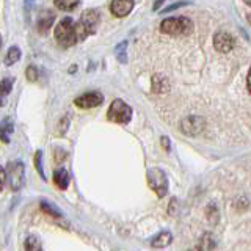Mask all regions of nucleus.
Returning a JSON list of instances; mask_svg holds the SVG:
<instances>
[{"label": "nucleus", "mask_w": 251, "mask_h": 251, "mask_svg": "<svg viewBox=\"0 0 251 251\" xmlns=\"http://www.w3.org/2000/svg\"><path fill=\"white\" fill-rule=\"evenodd\" d=\"M85 33L80 27V24H77L74 19L65 18L58 22V25L55 27V39L60 47H71L77 44L78 41L85 39Z\"/></svg>", "instance_id": "nucleus-1"}, {"label": "nucleus", "mask_w": 251, "mask_h": 251, "mask_svg": "<svg viewBox=\"0 0 251 251\" xmlns=\"http://www.w3.org/2000/svg\"><path fill=\"white\" fill-rule=\"evenodd\" d=\"M192 30V21L184 16H179V18H168L160 24V31L165 35H171V36H179V35H185Z\"/></svg>", "instance_id": "nucleus-2"}, {"label": "nucleus", "mask_w": 251, "mask_h": 251, "mask_svg": "<svg viewBox=\"0 0 251 251\" xmlns=\"http://www.w3.org/2000/svg\"><path fill=\"white\" fill-rule=\"evenodd\" d=\"M6 180L13 192H19L25 182V167L21 160H11L6 167Z\"/></svg>", "instance_id": "nucleus-3"}, {"label": "nucleus", "mask_w": 251, "mask_h": 251, "mask_svg": "<svg viewBox=\"0 0 251 251\" xmlns=\"http://www.w3.org/2000/svg\"><path fill=\"white\" fill-rule=\"evenodd\" d=\"M107 116L110 121L118 124H127L132 118V108L123 99H115L108 107Z\"/></svg>", "instance_id": "nucleus-4"}, {"label": "nucleus", "mask_w": 251, "mask_h": 251, "mask_svg": "<svg viewBox=\"0 0 251 251\" xmlns=\"http://www.w3.org/2000/svg\"><path fill=\"white\" fill-rule=\"evenodd\" d=\"M148 184L152 190L157 193V196H165L168 192V179L167 175L160 168H151L148 170Z\"/></svg>", "instance_id": "nucleus-5"}, {"label": "nucleus", "mask_w": 251, "mask_h": 251, "mask_svg": "<svg viewBox=\"0 0 251 251\" xmlns=\"http://www.w3.org/2000/svg\"><path fill=\"white\" fill-rule=\"evenodd\" d=\"M99 13L96 10H85L82 13V18H80V27L83 30V33L85 36H88V35H93L94 31L98 30V25H99Z\"/></svg>", "instance_id": "nucleus-6"}, {"label": "nucleus", "mask_w": 251, "mask_h": 251, "mask_svg": "<svg viewBox=\"0 0 251 251\" xmlns=\"http://www.w3.org/2000/svg\"><path fill=\"white\" fill-rule=\"evenodd\" d=\"M102 102H104V96H102V93L90 91V93H85V94H82V96L75 98L74 104L78 108H94V107H99Z\"/></svg>", "instance_id": "nucleus-7"}, {"label": "nucleus", "mask_w": 251, "mask_h": 251, "mask_svg": "<svg viewBox=\"0 0 251 251\" xmlns=\"http://www.w3.org/2000/svg\"><path fill=\"white\" fill-rule=\"evenodd\" d=\"M234 38L229 35V33H226V31H218V33L215 35L214 38V46H215V49L218 52H222V53H227V52H231L234 49Z\"/></svg>", "instance_id": "nucleus-8"}, {"label": "nucleus", "mask_w": 251, "mask_h": 251, "mask_svg": "<svg viewBox=\"0 0 251 251\" xmlns=\"http://www.w3.org/2000/svg\"><path fill=\"white\" fill-rule=\"evenodd\" d=\"M55 21V13L53 11H49V10H44L39 13L38 16V22H36V28L39 33H46L47 30L50 28V25Z\"/></svg>", "instance_id": "nucleus-9"}, {"label": "nucleus", "mask_w": 251, "mask_h": 251, "mask_svg": "<svg viewBox=\"0 0 251 251\" xmlns=\"http://www.w3.org/2000/svg\"><path fill=\"white\" fill-rule=\"evenodd\" d=\"M133 8V2H124V0H115L110 3V11L113 13L116 18H124L127 16Z\"/></svg>", "instance_id": "nucleus-10"}, {"label": "nucleus", "mask_w": 251, "mask_h": 251, "mask_svg": "<svg viewBox=\"0 0 251 251\" xmlns=\"http://www.w3.org/2000/svg\"><path fill=\"white\" fill-rule=\"evenodd\" d=\"M14 132V124L10 118H5L3 121H0V140L3 143H10V137Z\"/></svg>", "instance_id": "nucleus-11"}, {"label": "nucleus", "mask_w": 251, "mask_h": 251, "mask_svg": "<svg viewBox=\"0 0 251 251\" xmlns=\"http://www.w3.org/2000/svg\"><path fill=\"white\" fill-rule=\"evenodd\" d=\"M171 240H173L171 232H170V231H162V232H159V234H157L155 237L152 239L151 245H152L154 248H165L167 245H170Z\"/></svg>", "instance_id": "nucleus-12"}, {"label": "nucleus", "mask_w": 251, "mask_h": 251, "mask_svg": "<svg viewBox=\"0 0 251 251\" xmlns=\"http://www.w3.org/2000/svg\"><path fill=\"white\" fill-rule=\"evenodd\" d=\"M53 184L57 185L60 190H65L69 185V175L66 170H57L53 173Z\"/></svg>", "instance_id": "nucleus-13"}, {"label": "nucleus", "mask_w": 251, "mask_h": 251, "mask_svg": "<svg viewBox=\"0 0 251 251\" xmlns=\"http://www.w3.org/2000/svg\"><path fill=\"white\" fill-rule=\"evenodd\" d=\"M21 49L18 46H13V47H10V50H8V53H6V57H5V65L6 66H13L14 63H18L19 60H21Z\"/></svg>", "instance_id": "nucleus-14"}, {"label": "nucleus", "mask_w": 251, "mask_h": 251, "mask_svg": "<svg viewBox=\"0 0 251 251\" xmlns=\"http://www.w3.org/2000/svg\"><path fill=\"white\" fill-rule=\"evenodd\" d=\"M41 210L44 212L46 215H49V217H53V218H63L61 210L55 207L53 204L47 202V201H41Z\"/></svg>", "instance_id": "nucleus-15"}, {"label": "nucleus", "mask_w": 251, "mask_h": 251, "mask_svg": "<svg viewBox=\"0 0 251 251\" xmlns=\"http://www.w3.org/2000/svg\"><path fill=\"white\" fill-rule=\"evenodd\" d=\"M24 247H25V251H43L41 242H39L35 235H28L25 239V243H24Z\"/></svg>", "instance_id": "nucleus-16"}, {"label": "nucleus", "mask_w": 251, "mask_h": 251, "mask_svg": "<svg viewBox=\"0 0 251 251\" xmlns=\"http://www.w3.org/2000/svg\"><path fill=\"white\" fill-rule=\"evenodd\" d=\"M13 83H14V78L11 77H6L3 80H0V96L5 98L6 94H10V91L13 90Z\"/></svg>", "instance_id": "nucleus-17"}, {"label": "nucleus", "mask_w": 251, "mask_h": 251, "mask_svg": "<svg viewBox=\"0 0 251 251\" xmlns=\"http://www.w3.org/2000/svg\"><path fill=\"white\" fill-rule=\"evenodd\" d=\"M80 5L78 2H65V0H57L55 2V6L58 8V10H63V11H73V10H75V8Z\"/></svg>", "instance_id": "nucleus-18"}, {"label": "nucleus", "mask_w": 251, "mask_h": 251, "mask_svg": "<svg viewBox=\"0 0 251 251\" xmlns=\"http://www.w3.org/2000/svg\"><path fill=\"white\" fill-rule=\"evenodd\" d=\"M126 47H127V43H121V44H118L116 46V49H115V53H116V58L120 60V63H126L127 61V57H126Z\"/></svg>", "instance_id": "nucleus-19"}, {"label": "nucleus", "mask_w": 251, "mask_h": 251, "mask_svg": "<svg viewBox=\"0 0 251 251\" xmlns=\"http://www.w3.org/2000/svg\"><path fill=\"white\" fill-rule=\"evenodd\" d=\"M35 167H36V170L39 173V176L46 180V175H44V170H43V151H36V154H35Z\"/></svg>", "instance_id": "nucleus-20"}, {"label": "nucleus", "mask_w": 251, "mask_h": 251, "mask_svg": "<svg viewBox=\"0 0 251 251\" xmlns=\"http://www.w3.org/2000/svg\"><path fill=\"white\" fill-rule=\"evenodd\" d=\"M25 75H27V78L30 82H36L38 80V69L35 66H28Z\"/></svg>", "instance_id": "nucleus-21"}, {"label": "nucleus", "mask_w": 251, "mask_h": 251, "mask_svg": "<svg viewBox=\"0 0 251 251\" xmlns=\"http://www.w3.org/2000/svg\"><path fill=\"white\" fill-rule=\"evenodd\" d=\"M5 182H6V171L0 167V192L3 190V185H5Z\"/></svg>", "instance_id": "nucleus-22"}, {"label": "nucleus", "mask_w": 251, "mask_h": 251, "mask_svg": "<svg viewBox=\"0 0 251 251\" xmlns=\"http://www.w3.org/2000/svg\"><path fill=\"white\" fill-rule=\"evenodd\" d=\"M247 88H248V93L251 94V68L248 71V77H247Z\"/></svg>", "instance_id": "nucleus-23"}, {"label": "nucleus", "mask_w": 251, "mask_h": 251, "mask_svg": "<svg viewBox=\"0 0 251 251\" xmlns=\"http://www.w3.org/2000/svg\"><path fill=\"white\" fill-rule=\"evenodd\" d=\"M162 145L165 149H170V140L167 137H162Z\"/></svg>", "instance_id": "nucleus-24"}, {"label": "nucleus", "mask_w": 251, "mask_h": 251, "mask_svg": "<svg viewBox=\"0 0 251 251\" xmlns=\"http://www.w3.org/2000/svg\"><path fill=\"white\" fill-rule=\"evenodd\" d=\"M5 105V98L0 96V107H3Z\"/></svg>", "instance_id": "nucleus-25"}, {"label": "nucleus", "mask_w": 251, "mask_h": 251, "mask_svg": "<svg viewBox=\"0 0 251 251\" xmlns=\"http://www.w3.org/2000/svg\"><path fill=\"white\" fill-rule=\"evenodd\" d=\"M188 251H204L201 247H196V248H192V250H188Z\"/></svg>", "instance_id": "nucleus-26"}, {"label": "nucleus", "mask_w": 251, "mask_h": 251, "mask_svg": "<svg viewBox=\"0 0 251 251\" xmlns=\"http://www.w3.org/2000/svg\"><path fill=\"white\" fill-rule=\"evenodd\" d=\"M245 5H248V6H251V0H245Z\"/></svg>", "instance_id": "nucleus-27"}, {"label": "nucleus", "mask_w": 251, "mask_h": 251, "mask_svg": "<svg viewBox=\"0 0 251 251\" xmlns=\"http://www.w3.org/2000/svg\"><path fill=\"white\" fill-rule=\"evenodd\" d=\"M2 44H3V41H2V35H0V47H2Z\"/></svg>", "instance_id": "nucleus-28"}]
</instances>
